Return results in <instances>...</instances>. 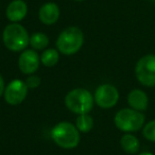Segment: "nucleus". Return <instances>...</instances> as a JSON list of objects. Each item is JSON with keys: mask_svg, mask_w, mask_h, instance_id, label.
I'll return each mask as SVG.
<instances>
[{"mask_svg": "<svg viewBox=\"0 0 155 155\" xmlns=\"http://www.w3.org/2000/svg\"><path fill=\"white\" fill-rule=\"evenodd\" d=\"M51 138L60 148L74 149L80 142V132L70 122H58L51 130Z\"/></svg>", "mask_w": 155, "mask_h": 155, "instance_id": "f257e3e1", "label": "nucleus"}, {"mask_svg": "<svg viewBox=\"0 0 155 155\" xmlns=\"http://www.w3.org/2000/svg\"><path fill=\"white\" fill-rule=\"evenodd\" d=\"M2 41L9 50L14 52L24 51L30 43L28 31L17 22H12L5 28L2 33Z\"/></svg>", "mask_w": 155, "mask_h": 155, "instance_id": "f03ea898", "label": "nucleus"}, {"mask_svg": "<svg viewBox=\"0 0 155 155\" xmlns=\"http://www.w3.org/2000/svg\"><path fill=\"white\" fill-rule=\"evenodd\" d=\"M83 44L84 34L81 29L77 27H69L58 35L56 47L58 52L64 55H72L82 48Z\"/></svg>", "mask_w": 155, "mask_h": 155, "instance_id": "7ed1b4c3", "label": "nucleus"}, {"mask_svg": "<svg viewBox=\"0 0 155 155\" xmlns=\"http://www.w3.org/2000/svg\"><path fill=\"white\" fill-rule=\"evenodd\" d=\"M94 99L91 91L84 88H75L65 97V105L70 112L78 115L88 114L94 106Z\"/></svg>", "mask_w": 155, "mask_h": 155, "instance_id": "20e7f679", "label": "nucleus"}, {"mask_svg": "<svg viewBox=\"0 0 155 155\" xmlns=\"http://www.w3.org/2000/svg\"><path fill=\"white\" fill-rule=\"evenodd\" d=\"M144 115L133 108H122L115 115L114 122L117 129L125 133H133L144 125Z\"/></svg>", "mask_w": 155, "mask_h": 155, "instance_id": "39448f33", "label": "nucleus"}, {"mask_svg": "<svg viewBox=\"0 0 155 155\" xmlns=\"http://www.w3.org/2000/svg\"><path fill=\"white\" fill-rule=\"evenodd\" d=\"M135 75L138 82L147 87L155 86V55L147 54L139 58L135 66Z\"/></svg>", "mask_w": 155, "mask_h": 155, "instance_id": "423d86ee", "label": "nucleus"}, {"mask_svg": "<svg viewBox=\"0 0 155 155\" xmlns=\"http://www.w3.org/2000/svg\"><path fill=\"white\" fill-rule=\"evenodd\" d=\"M95 102L102 108H112L119 100V91L112 84H102L96 89Z\"/></svg>", "mask_w": 155, "mask_h": 155, "instance_id": "0eeeda50", "label": "nucleus"}, {"mask_svg": "<svg viewBox=\"0 0 155 155\" xmlns=\"http://www.w3.org/2000/svg\"><path fill=\"white\" fill-rule=\"evenodd\" d=\"M28 86L21 80H13L5 89V100L10 105H18L22 103L28 94Z\"/></svg>", "mask_w": 155, "mask_h": 155, "instance_id": "6e6552de", "label": "nucleus"}, {"mask_svg": "<svg viewBox=\"0 0 155 155\" xmlns=\"http://www.w3.org/2000/svg\"><path fill=\"white\" fill-rule=\"evenodd\" d=\"M41 56L34 50H24L18 58V66L25 74H33L38 69Z\"/></svg>", "mask_w": 155, "mask_h": 155, "instance_id": "1a4fd4ad", "label": "nucleus"}, {"mask_svg": "<svg viewBox=\"0 0 155 155\" xmlns=\"http://www.w3.org/2000/svg\"><path fill=\"white\" fill-rule=\"evenodd\" d=\"M28 13V5L24 0H13L7 8V17L10 21H21Z\"/></svg>", "mask_w": 155, "mask_h": 155, "instance_id": "9d476101", "label": "nucleus"}, {"mask_svg": "<svg viewBox=\"0 0 155 155\" xmlns=\"http://www.w3.org/2000/svg\"><path fill=\"white\" fill-rule=\"evenodd\" d=\"M38 18L45 25H53L60 18V8L54 2H47L39 9Z\"/></svg>", "mask_w": 155, "mask_h": 155, "instance_id": "9b49d317", "label": "nucleus"}, {"mask_svg": "<svg viewBox=\"0 0 155 155\" xmlns=\"http://www.w3.org/2000/svg\"><path fill=\"white\" fill-rule=\"evenodd\" d=\"M127 103L130 107L138 112H143L148 108L149 98L141 89H133L127 95Z\"/></svg>", "mask_w": 155, "mask_h": 155, "instance_id": "f8f14e48", "label": "nucleus"}, {"mask_svg": "<svg viewBox=\"0 0 155 155\" xmlns=\"http://www.w3.org/2000/svg\"><path fill=\"white\" fill-rule=\"evenodd\" d=\"M120 146L122 150L127 154H136L139 151L140 142L136 136L132 135L131 133H127L121 137Z\"/></svg>", "mask_w": 155, "mask_h": 155, "instance_id": "ddd939ff", "label": "nucleus"}, {"mask_svg": "<svg viewBox=\"0 0 155 155\" xmlns=\"http://www.w3.org/2000/svg\"><path fill=\"white\" fill-rule=\"evenodd\" d=\"M60 60V54H58V50L50 48L43 52L41 56V62L44 66L46 67H53L58 63Z\"/></svg>", "mask_w": 155, "mask_h": 155, "instance_id": "4468645a", "label": "nucleus"}, {"mask_svg": "<svg viewBox=\"0 0 155 155\" xmlns=\"http://www.w3.org/2000/svg\"><path fill=\"white\" fill-rule=\"evenodd\" d=\"M75 127L79 130V132L82 133H88L94 127V119L91 115L82 114L79 115L75 121Z\"/></svg>", "mask_w": 155, "mask_h": 155, "instance_id": "2eb2a0df", "label": "nucleus"}, {"mask_svg": "<svg viewBox=\"0 0 155 155\" xmlns=\"http://www.w3.org/2000/svg\"><path fill=\"white\" fill-rule=\"evenodd\" d=\"M31 47L35 50H43L49 44V38L45 33L36 32L30 36V43Z\"/></svg>", "mask_w": 155, "mask_h": 155, "instance_id": "dca6fc26", "label": "nucleus"}, {"mask_svg": "<svg viewBox=\"0 0 155 155\" xmlns=\"http://www.w3.org/2000/svg\"><path fill=\"white\" fill-rule=\"evenodd\" d=\"M142 134H143V137L149 141L155 142V119L149 121L147 124L143 125Z\"/></svg>", "mask_w": 155, "mask_h": 155, "instance_id": "f3484780", "label": "nucleus"}, {"mask_svg": "<svg viewBox=\"0 0 155 155\" xmlns=\"http://www.w3.org/2000/svg\"><path fill=\"white\" fill-rule=\"evenodd\" d=\"M41 79L37 75H30L26 80V84L28 88H37L41 84Z\"/></svg>", "mask_w": 155, "mask_h": 155, "instance_id": "a211bd4d", "label": "nucleus"}, {"mask_svg": "<svg viewBox=\"0 0 155 155\" xmlns=\"http://www.w3.org/2000/svg\"><path fill=\"white\" fill-rule=\"evenodd\" d=\"M5 80H3L2 75L0 74V97L3 95L5 93Z\"/></svg>", "mask_w": 155, "mask_h": 155, "instance_id": "6ab92c4d", "label": "nucleus"}, {"mask_svg": "<svg viewBox=\"0 0 155 155\" xmlns=\"http://www.w3.org/2000/svg\"><path fill=\"white\" fill-rule=\"evenodd\" d=\"M138 155H153V154L150 152H142V153H139Z\"/></svg>", "mask_w": 155, "mask_h": 155, "instance_id": "aec40b11", "label": "nucleus"}, {"mask_svg": "<svg viewBox=\"0 0 155 155\" xmlns=\"http://www.w3.org/2000/svg\"><path fill=\"white\" fill-rule=\"evenodd\" d=\"M74 1H84V0H74Z\"/></svg>", "mask_w": 155, "mask_h": 155, "instance_id": "412c9836", "label": "nucleus"}]
</instances>
